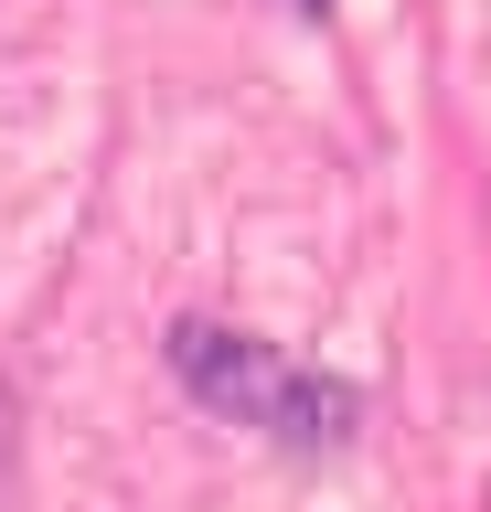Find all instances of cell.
<instances>
[{"label":"cell","mask_w":491,"mask_h":512,"mask_svg":"<svg viewBox=\"0 0 491 512\" xmlns=\"http://www.w3.org/2000/svg\"><path fill=\"white\" fill-rule=\"evenodd\" d=\"M171 374L193 384L225 427H257V438H289V448H342L353 416H363L353 384L299 374L289 352L246 342V331H225V320H182V331H171Z\"/></svg>","instance_id":"1"},{"label":"cell","mask_w":491,"mask_h":512,"mask_svg":"<svg viewBox=\"0 0 491 512\" xmlns=\"http://www.w3.org/2000/svg\"><path fill=\"white\" fill-rule=\"evenodd\" d=\"M299 11H310V22H321V11H331V0H299Z\"/></svg>","instance_id":"2"}]
</instances>
